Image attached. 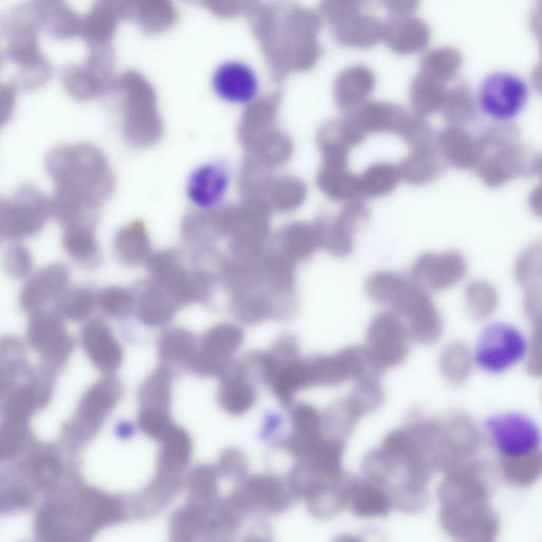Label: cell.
<instances>
[{
  "label": "cell",
  "mask_w": 542,
  "mask_h": 542,
  "mask_svg": "<svg viewBox=\"0 0 542 542\" xmlns=\"http://www.w3.org/2000/svg\"><path fill=\"white\" fill-rule=\"evenodd\" d=\"M2 500L3 508L25 509L32 503L33 497L27 487L13 485L3 491Z\"/></svg>",
  "instance_id": "11a10c76"
},
{
  "label": "cell",
  "mask_w": 542,
  "mask_h": 542,
  "mask_svg": "<svg viewBox=\"0 0 542 542\" xmlns=\"http://www.w3.org/2000/svg\"><path fill=\"white\" fill-rule=\"evenodd\" d=\"M406 281V277L393 271H378L368 279L366 293L372 301L388 305Z\"/></svg>",
  "instance_id": "bcb514c9"
},
{
  "label": "cell",
  "mask_w": 542,
  "mask_h": 542,
  "mask_svg": "<svg viewBox=\"0 0 542 542\" xmlns=\"http://www.w3.org/2000/svg\"><path fill=\"white\" fill-rule=\"evenodd\" d=\"M52 215V200L33 186H24L2 201L0 234L11 242L32 238Z\"/></svg>",
  "instance_id": "52a82bcc"
},
{
  "label": "cell",
  "mask_w": 542,
  "mask_h": 542,
  "mask_svg": "<svg viewBox=\"0 0 542 542\" xmlns=\"http://www.w3.org/2000/svg\"><path fill=\"white\" fill-rule=\"evenodd\" d=\"M82 345L90 359L100 370L110 373L122 360V350L108 325L96 319L88 322L82 330Z\"/></svg>",
  "instance_id": "d4e9b609"
},
{
  "label": "cell",
  "mask_w": 542,
  "mask_h": 542,
  "mask_svg": "<svg viewBox=\"0 0 542 542\" xmlns=\"http://www.w3.org/2000/svg\"><path fill=\"white\" fill-rule=\"evenodd\" d=\"M394 504L386 487L368 478H352L347 509L363 519L385 517L390 514Z\"/></svg>",
  "instance_id": "cb8c5ba5"
},
{
  "label": "cell",
  "mask_w": 542,
  "mask_h": 542,
  "mask_svg": "<svg viewBox=\"0 0 542 542\" xmlns=\"http://www.w3.org/2000/svg\"><path fill=\"white\" fill-rule=\"evenodd\" d=\"M244 332L236 324L222 323L208 331L192 366L204 376H223L232 366V357L241 349Z\"/></svg>",
  "instance_id": "4fadbf2b"
},
{
  "label": "cell",
  "mask_w": 542,
  "mask_h": 542,
  "mask_svg": "<svg viewBox=\"0 0 542 542\" xmlns=\"http://www.w3.org/2000/svg\"><path fill=\"white\" fill-rule=\"evenodd\" d=\"M375 79L372 72L363 66L343 71L335 84L336 104L343 113L353 114L368 103L373 93Z\"/></svg>",
  "instance_id": "4316f807"
},
{
  "label": "cell",
  "mask_w": 542,
  "mask_h": 542,
  "mask_svg": "<svg viewBox=\"0 0 542 542\" xmlns=\"http://www.w3.org/2000/svg\"><path fill=\"white\" fill-rule=\"evenodd\" d=\"M358 0H323L321 11L324 18L338 26L347 22L358 12Z\"/></svg>",
  "instance_id": "f5cc1de1"
},
{
  "label": "cell",
  "mask_w": 542,
  "mask_h": 542,
  "mask_svg": "<svg viewBox=\"0 0 542 542\" xmlns=\"http://www.w3.org/2000/svg\"><path fill=\"white\" fill-rule=\"evenodd\" d=\"M276 248L294 265L310 260L321 248L315 223L294 222L276 234Z\"/></svg>",
  "instance_id": "83f0119b"
},
{
  "label": "cell",
  "mask_w": 542,
  "mask_h": 542,
  "mask_svg": "<svg viewBox=\"0 0 542 542\" xmlns=\"http://www.w3.org/2000/svg\"><path fill=\"white\" fill-rule=\"evenodd\" d=\"M530 352L531 341L525 331L512 322L493 320L480 330L471 357L481 373L501 376L525 363Z\"/></svg>",
  "instance_id": "277c9868"
},
{
  "label": "cell",
  "mask_w": 542,
  "mask_h": 542,
  "mask_svg": "<svg viewBox=\"0 0 542 542\" xmlns=\"http://www.w3.org/2000/svg\"><path fill=\"white\" fill-rule=\"evenodd\" d=\"M294 153V142L286 133L276 129L263 137L247 156L257 159L263 165L275 170L284 167Z\"/></svg>",
  "instance_id": "d6a6232c"
},
{
  "label": "cell",
  "mask_w": 542,
  "mask_h": 542,
  "mask_svg": "<svg viewBox=\"0 0 542 542\" xmlns=\"http://www.w3.org/2000/svg\"><path fill=\"white\" fill-rule=\"evenodd\" d=\"M97 303L106 315L115 318L130 316L136 305L134 293L118 286L103 289L97 295Z\"/></svg>",
  "instance_id": "c3c4849f"
},
{
  "label": "cell",
  "mask_w": 542,
  "mask_h": 542,
  "mask_svg": "<svg viewBox=\"0 0 542 542\" xmlns=\"http://www.w3.org/2000/svg\"><path fill=\"white\" fill-rule=\"evenodd\" d=\"M366 137L353 115L325 123L317 136L323 165L347 167L351 152Z\"/></svg>",
  "instance_id": "2e32d148"
},
{
  "label": "cell",
  "mask_w": 542,
  "mask_h": 542,
  "mask_svg": "<svg viewBox=\"0 0 542 542\" xmlns=\"http://www.w3.org/2000/svg\"><path fill=\"white\" fill-rule=\"evenodd\" d=\"M213 92L222 101L233 105H249L258 99L260 82L254 68L229 60L221 63L211 77Z\"/></svg>",
  "instance_id": "9a60e30c"
},
{
  "label": "cell",
  "mask_w": 542,
  "mask_h": 542,
  "mask_svg": "<svg viewBox=\"0 0 542 542\" xmlns=\"http://www.w3.org/2000/svg\"><path fill=\"white\" fill-rule=\"evenodd\" d=\"M307 189L301 179L283 175L275 177L266 195V202L278 212H293L305 202Z\"/></svg>",
  "instance_id": "836d02e7"
},
{
  "label": "cell",
  "mask_w": 542,
  "mask_h": 542,
  "mask_svg": "<svg viewBox=\"0 0 542 542\" xmlns=\"http://www.w3.org/2000/svg\"><path fill=\"white\" fill-rule=\"evenodd\" d=\"M358 177L361 198L386 196L402 182L399 167L389 164V162H377Z\"/></svg>",
  "instance_id": "1f68e13d"
},
{
  "label": "cell",
  "mask_w": 542,
  "mask_h": 542,
  "mask_svg": "<svg viewBox=\"0 0 542 542\" xmlns=\"http://www.w3.org/2000/svg\"><path fill=\"white\" fill-rule=\"evenodd\" d=\"M529 102L525 83L511 76H495L480 88L478 107L481 114L496 124H510L517 120Z\"/></svg>",
  "instance_id": "30bf717a"
},
{
  "label": "cell",
  "mask_w": 542,
  "mask_h": 542,
  "mask_svg": "<svg viewBox=\"0 0 542 542\" xmlns=\"http://www.w3.org/2000/svg\"><path fill=\"white\" fill-rule=\"evenodd\" d=\"M115 254L125 266L148 264L154 252L146 224L136 220L122 227L114 240Z\"/></svg>",
  "instance_id": "f1b7e54d"
},
{
  "label": "cell",
  "mask_w": 542,
  "mask_h": 542,
  "mask_svg": "<svg viewBox=\"0 0 542 542\" xmlns=\"http://www.w3.org/2000/svg\"><path fill=\"white\" fill-rule=\"evenodd\" d=\"M369 374L373 373L370 371L364 348L351 347L330 355L307 359L310 388L336 387L358 381Z\"/></svg>",
  "instance_id": "8fae6325"
},
{
  "label": "cell",
  "mask_w": 542,
  "mask_h": 542,
  "mask_svg": "<svg viewBox=\"0 0 542 542\" xmlns=\"http://www.w3.org/2000/svg\"><path fill=\"white\" fill-rule=\"evenodd\" d=\"M271 211L264 198L243 200L234 206L230 238V258L256 262L269 246Z\"/></svg>",
  "instance_id": "8992f818"
},
{
  "label": "cell",
  "mask_w": 542,
  "mask_h": 542,
  "mask_svg": "<svg viewBox=\"0 0 542 542\" xmlns=\"http://www.w3.org/2000/svg\"><path fill=\"white\" fill-rule=\"evenodd\" d=\"M230 186V172L221 161L195 169L187 183V195L198 209L221 207Z\"/></svg>",
  "instance_id": "ffe728a7"
},
{
  "label": "cell",
  "mask_w": 542,
  "mask_h": 542,
  "mask_svg": "<svg viewBox=\"0 0 542 542\" xmlns=\"http://www.w3.org/2000/svg\"><path fill=\"white\" fill-rule=\"evenodd\" d=\"M483 431L492 449L504 460L520 462L541 453L542 427L526 412L493 413L484 420Z\"/></svg>",
  "instance_id": "5b68a950"
},
{
  "label": "cell",
  "mask_w": 542,
  "mask_h": 542,
  "mask_svg": "<svg viewBox=\"0 0 542 542\" xmlns=\"http://www.w3.org/2000/svg\"><path fill=\"white\" fill-rule=\"evenodd\" d=\"M119 390V385L111 378L103 379L90 388L81 401L77 418L67 425L66 436L72 442L86 441L92 437L114 408Z\"/></svg>",
  "instance_id": "5bb4252c"
},
{
  "label": "cell",
  "mask_w": 542,
  "mask_h": 542,
  "mask_svg": "<svg viewBox=\"0 0 542 542\" xmlns=\"http://www.w3.org/2000/svg\"><path fill=\"white\" fill-rule=\"evenodd\" d=\"M97 295L87 288L78 287L67 291L56 302L57 313L72 321H83L95 310Z\"/></svg>",
  "instance_id": "b9f144b4"
},
{
  "label": "cell",
  "mask_w": 542,
  "mask_h": 542,
  "mask_svg": "<svg viewBox=\"0 0 542 542\" xmlns=\"http://www.w3.org/2000/svg\"><path fill=\"white\" fill-rule=\"evenodd\" d=\"M370 210L358 200L347 203L336 216H320L315 225L321 248L338 258L348 257L354 248L355 232L367 224Z\"/></svg>",
  "instance_id": "7c38bea8"
},
{
  "label": "cell",
  "mask_w": 542,
  "mask_h": 542,
  "mask_svg": "<svg viewBox=\"0 0 542 542\" xmlns=\"http://www.w3.org/2000/svg\"><path fill=\"white\" fill-rule=\"evenodd\" d=\"M410 339L402 318L391 311L377 315L369 325L364 347L371 373L379 375L404 363Z\"/></svg>",
  "instance_id": "ba28073f"
},
{
  "label": "cell",
  "mask_w": 542,
  "mask_h": 542,
  "mask_svg": "<svg viewBox=\"0 0 542 542\" xmlns=\"http://www.w3.org/2000/svg\"><path fill=\"white\" fill-rule=\"evenodd\" d=\"M283 9V20H280L276 6L263 8L260 32L266 59L275 71L276 79L287 74L289 51H292V69L298 71L312 67L321 52L316 41L320 27L317 16L294 6H284Z\"/></svg>",
  "instance_id": "3957f363"
},
{
  "label": "cell",
  "mask_w": 542,
  "mask_h": 542,
  "mask_svg": "<svg viewBox=\"0 0 542 542\" xmlns=\"http://www.w3.org/2000/svg\"><path fill=\"white\" fill-rule=\"evenodd\" d=\"M336 27L335 33L339 43L358 48L374 45L384 36L385 29L374 18L357 15Z\"/></svg>",
  "instance_id": "e575fe53"
},
{
  "label": "cell",
  "mask_w": 542,
  "mask_h": 542,
  "mask_svg": "<svg viewBox=\"0 0 542 542\" xmlns=\"http://www.w3.org/2000/svg\"><path fill=\"white\" fill-rule=\"evenodd\" d=\"M228 498L245 517L281 515L297 500L287 480L271 474L247 476Z\"/></svg>",
  "instance_id": "9c48e42d"
},
{
  "label": "cell",
  "mask_w": 542,
  "mask_h": 542,
  "mask_svg": "<svg viewBox=\"0 0 542 542\" xmlns=\"http://www.w3.org/2000/svg\"><path fill=\"white\" fill-rule=\"evenodd\" d=\"M270 168L255 158L247 156L241 166L239 175V191L243 200L264 198L275 176Z\"/></svg>",
  "instance_id": "74e56055"
},
{
  "label": "cell",
  "mask_w": 542,
  "mask_h": 542,
  "mask_svg": "<svg viewBox=\"0 0 542 542\" xmlns=\"http://www.w3.org/2000/svg\"><path fill=\"white\" fill-rule=\"evenodd\" d=\"M161 442V473L177 475L190 461L192 444L188 433L174 426Z\"/></svg>",
  "instance_id": "d590c367"
},
{
  "label": "cell",
  "mask_w": 542,
  "mask_h": 542,
  "mask_svg": "<svg viewBox=\"0 0 542 542\" xmlns=\"http://www.w3.org/2000/svg\"><path fill=\"white\" fill-rule=\"evenodd\" d=\"M289 419L292 430L288 439L304 442L328 437L324 432L323 412L310 404L293 405Z\"/></svg>",
  "instance_id": "f35d334b"
},
{
  "label": "cell",
  "mask_w": 542,
  "mask_h": 542,
  "mask_svg": "<svg viewBox=\"0 0 542 542\" xmlns=\"http://www.w3.org/2000/svg\"><path fill=\"white\" fill-rule=\"evenodd\" d=\"M139 425L144 433L155 440H164L174 427L168 410L155 408H142Z\"/></svg>",
  "instance_id": "816d5d0a"
},
{
  "label": "cell",
  "mask_w": 542,
  "mask_h": 542,
  "mask_svg": "<svg viewBox=\"0 0 542 542\" xmlns=\"http://www.w3.org/2000/svg\"><path fill=\"white\" fill-rule=\"evenodd\" d=\"M247 466L248 463L242 451L230 448L222 455L219 461L218 471L227 478L242 481L248 476Z\"/></svg>",
  "instance_id": "db71d44e"
},
{
  "label": "cell",
  "mask_w": 542,
  "mask_h": 542,
  "mask_svg": "<svg viewBox=\"0 0 542 542\" xmlns=\"http://www.w3.org/2000/svg\"><path fill=\"white\" fill-rule=\"evenodd\" d=\"M171 375L167 369H159L144 382L140 390L142 408L168 410Z\"/></svg>",
  "instance_id": "f6af8a7d"
},
{
  "label": "cell",
  "mask_w": 542,
  "mask_h": 542,
  "mask_svg": "<svg viewBox=\"0 0 542 542\" xmlns=\"http://www.w3.org/2000/svg\"><path fill=\"white\" fill-rule=\"evenodd\" d=\"M280 96L270 95L249 104L239 126L241 146L248 153L267 134L277 128Z\"/></svg>",
  "instance_id": "44dd1931"
},
{
  "label": "cell",
  "mask_w": 542,
  "mask_h": 542,
  "mask_svg": "<svg viewBox=\"0 0 542 542\" xmlns=\"http://www.w3.org/2000/svg\"><path fill=\"white\" fill-rule=\"evenodd\" d=\"M4 268L13 279L28 278L33 269V259L28 248L21 244H11L4 254Z\"/></svg>",
  "instance_id": "f907efd6"
},
{
  "label": "cell",
  "mask_w": 542,
  "mask_h": 542,
  "mask_svg": "<svg viewBox=\"0 0 542 542\" xmlns=\"http://www.w3.org/2000/svg\"><path fill=\"white\" fill-rule=\"evenodd\" d=\"M28 476L36 489L49 490L61 479L63 465L51 450H42L33 455L26 466Z\"/></svg>",
  "instance_id": "60d3db41"
},
{
  "label": "cell",
  "mask_w": 542,
  "mask_h": 542,
  "mask_svg": "<svg viewBox=\"0 0 542 542\" xmlns=\"http://www.w3.org/2000/svg\"><path fill=\"white\" fill-rule=\"evenodd\" d=\"M96 224L83 222L64 227V249L72 260L84 267H96L101 260Z\"/></svg>",
  "instance_id": "f546056e"
},
{
  "label": "cell",
  "mask_w": 542,
  "mask_h": 542,
  "mask_svg": "<svg viewBox=\"0 0 542 542\" xmlns=\"http://www.w3.org/2000/svg\"><path fill=\"white\" fill-rule=\"evenodd\" d=\"M219 474L218 469L210 466L193 469L189 477V493L194 504L205 509L214 507L218 495Z\"/></svg>",
  "instance_id": "7bdbcfd3"
},
{
  "label": "cell",
  "mask_w": 542,
  "mask_h": 542,
  "mask_svg": "<svg viewBox=\"0 0 542 542\" xmlns=\"http://www.w3.org/2000/svg\"><path fill=\"white\" fill-rule=\"evenodd\" d=\"M28 340L31 347L53 365L64 363L74 343L66 332L62 317L46 312L34 315L28 328Z\"/></svg>",
  "instance_id": "e0dca14e"
},
{
  "label": "cell",
  "mask_w": 542,
  "mask_h": 542,
  "mask_svg": "<svg viewBox=\"0 0 542 542\" xmlns=\"http://www.w3.org/2000/svg\"><path fill=\"white\" fill-rule=\"evenodd\" d=\"M420 22L400 17L384 29V36L389 46L400 53H412L421 48L424 35Z\"/></svg>",
  "instance_id": "ab89813d"
},
{
  "label": "cell",
  "mask_w": 542,
  "mask_h": 542,
  "mask_svg": "<svg viewBox=\"0 0 542 542\" xmlns=\"http://www.w3.org/2000/svg\"><path fill=\"white\" fill-rule=\"evenodd\" d=\"M209 510L191 503L184 510L177 512L171 522V532L174 540H192L197 534H204Z\"/></svg>",
  "instance_id": "ee69618b"
},
{
  "label": "cell",
  "mask_w": 542,
  "mask_h": 542,
  "mask_svg": "<svg viewBox=\"0 0 542 542\" xmlns=\"http://www.w3.org/2000/svg\"><path fill=\"white\" fill-rule=\"evenodd\" d=\"M219 390L222 408L232 415H243L254 407L258 400L256 381L245 368L243 361L232 364L223 375Z\"/></svg>",
  "instance_id": "7402d4cb"
},
{
  "label": "cell",
  "mask_w": 542,
  "mask_h": 542,
  "mask_svg": "<svg viewBox=\"0 0 542 542\" xmlns=\"http://www.w3.org/2000/svg\"><path fill=\"white\" fill-rule=\"evenodd\" d=\"M317 187L332 201L352 202L360 198L359 177L347 167L324 166L317 175Z\"/></svg>",
  "instance_id": "4dcf8cb0"
},
{
  "label": "cell",
  "mask_w": 542,
  "mask_h": 542,
  "mask_svg": "<svg viewBox=\"0 0 542 542\" xmlns=\"http://www.w3.org/2000/svg\"><path fill=\"white\" fill-rule=\"evenodd\" d=\"M368 134H394L402 138L412 116L404 108L389 103H367L353 114Z\"/></svg>",
  "instance_id": "484cf974"
},
{
  "label": "cell",
  "mask_w": 542,
  "mask_h": 542,
  "mask_svg": "<svg viewBox=\"0 0 542 542\" xmlns=\"http://www.w3.org/2000/svg\"><path fill=\"white\" fill-rule=\"evenodd\" d=\"M133 293L138 317L150 327H162L177 311L178 303L152 279L137 283Z\"/></svg>",
  "instance_id": "603a6c76"
},
{
  "label": "cell",
  "mask_w": 542,
  "mask_h": 542,
  "mask_svg": "<svg viewBox=\"0 0 542 542\" xmlns=\"http://www.w3.org/2000/svg\"><path fill=\"white\" fill-rule=\"evenodd\" d=\"M46 170L54 186L53 215L65 227L97 220L98 209L112 196L116 179L110 161L94 144L75 143L53 149Z\"/></svg>",
  "instance_id": "6da1fadb"
},
{
  "label": "cell",
  "mask_w": 542,
  "mask_h": 542,
  "mask_svg": "<svg viewBox=\"0 0 542 542\" xmlns=\"http://www.w3.org/2000/svg\"><path fill=\"white\" fill-rule=\"evenodd\" d=\"M196 341L193 335L183 329H172L160 338V355L170 361L191 358L195 352Z\"/></svg>",
  "instance_id": "7dc6e473"
},
{
  "label": "cell",
  "mask_w": 542,
  "mask_h": 542,
  "mask_svg": "<svg viewBox=\"0 0 542 542\" xmlns=\"http://www.w3.org/2000/svg\"><path fill=\"white\" fill-rule=\"evenodd\" d=\"M30 432L25 422L6 421L2 429V458L10 459L23 453L30 443Z\"/></svg>",
  "instance_id": "681fc988"
},
{
  "label": "cell",
  "mask_w": 542,
  "mask_h": 542,
  "mask_svg": "<svg viewBox=\"0 0 542 542\" xmlns=\"http://www.w3.org/2000/svg\"><path fill=\"white\" fill-rule=\"evenodd\" d=\"M415 0H385V6L397 14H407L412 11Z\"/></svg>",
  "instance_id": "9f6ffc18"
},
{
  "label": "cell",
  "mask_w": 542,
  "mask_h": 542,
  "mask_svg": "<svg viewBox=\"0 0 542 542\" xmlns=\"http://www.w3.org/2000/svg\"><path fill=\"white\" fill-rule=\"evenodd\" d=\"M226 258L213 246L193 248L189 255L167 249L154 252L148 262L151 279L178 303H204L221 282Z\"/></svg>",
  "instance_id": "7a4b0ae2"
},
{
  "label": "cell",
  "mask_w": 542,
  "mask_h": 542,
  "mask_svg": "<svg viewBox=\"0 0 542 542\" xmlns=\"http://www.w3.org/2000/svg\"><path fill=\"white\" fill-rule=\"evenodd\" d=\"M69 280V270L62 264H51L42 268L23 288V309L32 315L44 312L50 302H57L67 291Z\"/></svg>",
  "instance_id": "d6986e66"
},
{
  "label": "cell",
  "mask_w": 542,
  "mask_h": 542,
  "mask_svg": "<svg viewBox=\"0 0 542 542\" xmlns=\"http://www.w3.org/2000/svg\"><path fill=\"white\" fill-rule=\"evenodd\" d=\"M384 401V389L374 374L358 379L357 385L345 400L357 420L377 410Z\"/></svg>",
  "instance_id": "8d00e7d4"
},
{
  "label": "cell",
  "mask_w": 542,
  "mask_h": 542,
  "mask_svg": "<svg viewBox=\"0 0 542 542\" xmlns=\"http://www.w3.org/2000/svg\"><path fill=\"white\" fill-rule=\"evenodd\" d=\"M234 206L214 209H198L185 216L182 236L193 248L213 246L215 242L229 237Z\"/></svg>",
  "instance_id": "ac0fdd59"
}]
</instances>
